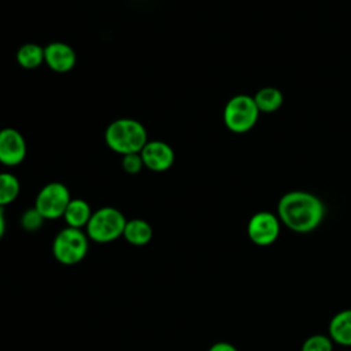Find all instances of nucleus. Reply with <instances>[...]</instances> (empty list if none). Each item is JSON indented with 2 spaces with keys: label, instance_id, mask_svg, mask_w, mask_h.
Instances as JSON below:
<instances>
[{
  "label": "nucleus",
  "instance_id": "obj_3",
  "mask_svg": "<svg viewBox=\"0 0 351 351\" xmlns=\"http://www.w3.org/2000/svg\"><path fill=\"white\" fill-rule=\"evenodd\" d=\"M125 215L115 207H100L93 211L88 225L85 226V233L89 240L97 244H107L122 237L126 225Z\"/></svg>",
  "mask_w": 351,
  "mask_h": 351
},
{
  "label": "nucleus",
  "instance_id": "obj_9",
  "mask_svg": "<svg viewBox=\"0 0 351 351\" xmlns=\"http://www.w3.org/2000/svg\"><path fill=\"white\" fill-rule=\"evenodd\" d=\"M140 155L144 162V167L155 173L170 170L176 159L173 148L160 140H148L140 151Z\"/></svg>",
  "mask_w": 351,
  "mask_h": 351
},
{
  "label": "nucleus",
  "instance_id": "obj_2",
  "mask_svg": "<svg viewBox=\"0 0 351 351\" xmlns=\"http://www.w3.org/2000/svg\"><path fill=\"white\" fill-rule=\"evenodd\" d=\"M104 141L111 151L123 156L140 152L148 141V133L137 119L118 118L107 126Z\"/></svg>",
  "mask_w": 351,
  "mask_h": 351
},
{
  "label": "nucleus",
  "instance_id": "obj_19",
  "mask_svg": "<svg viewBox=\"0 0 351 351\" xmlns=\"http://www.w3.org/2000/svg\"><path fill=\"white\" fill-rule=\"evenodd\" d=\"M121 166H122V170L125 173H128V174H137V173H140L143 170L144 162L141 159L140 152H137V154H128V155L122 156Z\"/></svg>",
  "mask_w": 351,
  "mask_h": 351
},
{
  "label": "nucleus",
  "instance_id": "obj_20",
  "mask_svg": "<svg viewBox=\"0 0 351 351\" xmlns=\"http://www.w3.org/2000/svg\"><path fill=\"white\" fill-rule=\"evenodd\" d=\"M208 351H239V350L228 341H217L208 348Z\"/></svg>",
  "mask_w": 351,
  "mask_h": 351
},
{
  "label": "nucleus",
  "instance_id": "obj_13",
  "mask_svg": "<svg viewBox=\"0 0 351 351\" xmlns=\"http://www.w3.org/2000/svg\"><path fill=\"white\" fill-rule=\"evenodd\" d=\"M152 234H154L152 228L145 219L133 218L126 221L122 237L132 245L143 247L151 241Z\"/></svg>",
  "mask_w": 351,
  "mask_h": 351
},
{
  "label": "nucleus",
  "instance_id": "obj_6",
  "mask_svg": "<svg viewBox=\"0 0 351 351\" xmlns=\"http://www.w3.org/2000/svg\"><path fill=\"white\" fill-rule=\"evenodd\" d=\"M70 200L71 195L69 188L59 181H52L38 191L34 207L45 219H58L63 217Z\"/></svg>",
  "mask_w": 351,
  "mask_h": 351
},
{
  "label": "nucleus",
  "instance_id": "obj_14",
  "mask_svg": "<svg viewBox=\"0 0 351 351\" xmlns=\"http://www.w3.org/2000/svg\"><path fill=\"white\" fill-rule=\"evenodd\" d=\"M259 112H276L284 103L282 92L276 86H263L252 96Z\"/></svg>",
  "mask_w": 351,
  "mask_h": 351
},
{
  "label": "nucleus",
  "instance_id": "obj_17",
  "mask_svg": "<svg viewBox=\"0 0 351 351\" xmlns=\"http://www.w3.org/2000/svg\"><path fill=\"white\" fill-rule=\"evenodd\" d=\"M300 351H333V341L326 335H311L303 341Z\"/></svg>",
  "mask_w": 351,
  "mask_h": 351
},
{
  "label": "nucleus",
  "instance_id": "obj_8",
  "mask_svg": "<svg viewBox=\"0 0 351 351\" xmlns=\"http://www.w3.org/2000/svg\"><path fill=\"white\" fill-rule=\"evenodd\" d=\"M27 154L26 140L22 133L14 128L0 130V163L7 167L21 165Z\"/></svg>",
  "mask_w": 351,
  "mask_h": 351
},
{
  "label": "nucleus",
  "instance_id": "obj_5",
  "mask_svg": "<svg viewBox=\"0 0 351 351\" xmlns=\"http://www.w3.org/2000/svg\"><path fill=\"white\" fill-rule=\"evenodd\" d=\"M89 237L82 229L66 226L60 229L52 241L53 258L64 266L80 263L88 254Z\"/></svg>",
  "mask_w": 351,
  "mask_h": 351
},
{
  "label": "nucleus",
  "instance_id": "obj_15",
  "mask_svg": "<svg viewBox=\"0 0 351 351\" xmlns=\"http://www.w3.org/2000/svg\"><path fill=\"white\" fill-rule=\"evenodd\" d=\"M16 62L23 69H37L44 63V47L34 43H26L21 45L16 51Z\"/></svg>",
  "mask_w": 351,
  "mask_h": 351
},
{
  "label": "nucleus",
  "instance_id": "obj_21",
  "mask_svg": "<svg viewBox=\"0 0 351 351\" xmlns=\"http://www.w3.org/2000/svg\"><path fill=\"white\" fill-rule=\"evenodd\" d=\"M5 226H7V222H5V214H4V208L0 207V239L4 236L5 233Z\"/></svg>",
  "mask_w": 351,
  "mask_h": 351
},
{
  "label": "nucleus",
  "instance_id": "obj_1",
  "mask_svg": "<svg viewBox=\"0 0 351 351\" xmlns=\"http://www.w3.org/2000/svg\"><path fill=\"white\" fill-rule=\"evenodd\" d=\"M326 207L314 193L289 191L277 203V217L289 230L300 234L315 230L324 221Z\"/></svg>",
  "mask_w": 351,
  "mask_h": 351
},
{
  "label": "nucleus",
  "instance_id": "obj_10",
  "mask_svg": "<svg viewBox=\"0 0 351 351\" xmlns=\"http://www.w3.org/2000/svg\"><path fill=\"white\" fill-rule=\"evenodd\" d=\"M77 62L75 51L66 43L53 41L44 47V63L55 73H69Z\"/></svg>",
  "mask_w": 351,
  "mask_h": 351
},
{
  "label": "nucleus",
  "instance_id": "obj_18",
  "mask_svg": "<svg viewBox=\"0 0 351 351\" xmlns=\"http://www.w3.org/2000/svg\"><path fill=\"white\" fill-rule=\"evenodd\" d=\"M45 218L36 210V207H30L25 210L21 215V226L26 232H37L44 225Z\"/></svg>",
  "mask_w": 351,
  "mask_h": 351
},
{
  "label": "nucleus",
  "instance_id": "obj_11",
  "mask_svg": "<svg viewBox=\"0 0 351 351\" xmlns=\"http://www.w3.org/2000/svg\"><path fill=\"white\" fill-rule=\"evenodd\" d=\"M328 333L333 343L351 347V308L341 310L330 318Z\"/></svg>",
  "mask_w": 351,
  "mask_h": 351
},
{
  "label": "nucleus",
  "instance_id": "obj_12",
  "mask_svg": "<svg viewBox=\"0 0 351 351\" xmlns=\"http://www.w3.org/2000/svg\"><path fill=\"white\" fill-rule=\"evenodd\" d=\"M92 214H93V211L86 200L80 199V197H71L62 218L64 219L67 226L75 228V229H82L88 225Z\"/></svg>",
  "mask_w": 351,
  "mask_h": 351
},
{
  "label": "nucleus",
  "instance_id": "obj_4",
  "mask_svg": "<svg viewBox=\"0 0 351 351\" xmlns=\"http://www.w3.org/2000/svg\"><path fill=\"white\" fill-rule=\"evenodd\" d=\"M259 110L252 96L239 93L232 96L223 107V123L228 130L243 134L254 129L259 119Z\"/></svg>",
  "mask_w": 351,
  "mask_h": 351
},
{
  "label": "nucleus",
  "instance_id": "obj_16",
  "mask_svg": "<svg viewBox=\"0 0 351 351\" xmlns=\"http://www.w3.org/2000/svg\"><path fill=\"white\" fill-rule=\"evenodd\" d=\"M21 192V182L12 173H0V207H5L16 200Z\"/></svg>",
  "mask_w": 351,
  "mask_h": 351
},
{
  "label": "nucleus",
  "instance_id": "obj_7",
  "mask_svg": "<svg viewBox=\"0 0 351 351\" xmlns=\"http://www.w3.org/2000/svg\"><path fill=\"white\" fill-rule=\"evenodd\" d=\"M281 221L277 214L271 211H258L255 213L247 223L248 239L259 247L271 245L280 236Z\"/></svg>",
  "mask_w": 351,
  "mask_h": 351
}]
</instances>
